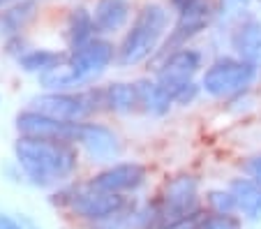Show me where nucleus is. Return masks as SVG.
I'll use <instances>...</instances> for the list:
<instances>
[{
	"instance_id": "obj_1",
	"label": "nucleus",
	"mask_w": 261,
	"mask_h": 229,
	"mask_svg": "<svg viewBox=\"0 0 261 229\" xmlns=\"http://www.w3.org/2000/svg\"><path fill=\"white\" fill-rule=\"evenodd\" d=\"M14 160L25 174V183L40 190L67 183L79 169V146L60 139L16 137Z\"/></svg>"
},
{
	"instance_id": "obj_2",
	"label": "nucleus",
	"mask_w": 261,
	"mask_h": 229,
	"mask_svg": "<svg viewBox=\"0 0 261 229\" xmlns=\"http://www.w3.org/2000/svg\"><path fill=\"white\" fill-rule=\"evenodd\" d=\"M169 12L158 3H148L137 12L132 26L118 44L116 63L118 67H137L158 54L162 40L167 37Z\"/></svg>"
},
{
	"instance_id": "obj_3",
	"label": "nucleus",
	"mask_w": 261,
	"mask_h": 229,
	"mask_svg": "<svg viewBox=\"0 0 261 229\" xmlns=\"http://www.w3.org/2000/svg\"><path fill=\"white\" fill-rule=\"evenodd\" d=\"M259 79V65L238 56H220L201 72V90L213 100H229L245 93Z\"/></svg>"
},
{
	"instance_id": "obj_4",
	"label": "nucleus",
	"mask_w": 261,
	"mask_h": 229,
	"mask_svg": "<svg viewBox=\"0 0 261 229\" xmlns=\"http://www.w3.org/2000/svg\"><path fill=\"white\" fill-rule=\"evenodd\" d=\"M30 107L54 118L79 123L104 109V88L88 86L81 90H44L30 97Z\"/></svg>"
},
{
	"instance_id": "obj_5",
	"label": "nucleus",
	"mask_w": 261,
	"mask_h": 229,
	"mask_svg": "<svg viewBox=\"0 0 261 229\" xmlns=\"http://www.w3.org/2000/svg\"><path fill=\"white\" fill-rule=\"evenodd\" d=\"M69 211H72L74 218L86 220L90 224H99V222H107V220L116 218V215L137 211V199L127 197V194H120V192L95 190V188H88L86 183H81L74 190Z\"/></svg>"
},
{
	"instance_id": "obj_6",
	"label": "nucleus",
	"mask_w": 261,
	"mask_h": 229,
	"mask_svg": "<svg viewBox=\"0 0 261 229\" xmlns=\"http://www.w3.org/2000/svg\"><path fill=\"white\" fill-rule=\"evenodd\" d=\"M14 130L19 137H40V139H60L69 141V144L79 146L81 130H84V120L74 123V120H60L49 114L33 109H21L14 116Z\"/></svg>"
},
{
	"instance_id": "obj_7",
	"label": "nucleus",
	"mask_w": 261,
	"mask_h": 229,
	"mask_svg": "<svg viewBox=\"0 0 261 229\" xmlns=\"http://www.w3.org/2000/svg\"><path fill=\"white\" fill-rule=\"evenodd\" d=\"M67 51H69L67 63L76 70V74L84 81L86 88L90 84H95L116 63V56H118V46L102 35H95L86 44L76 46V49H67Z\"/></svg>"
},
{
	"instance_id": "obj_8",
	"label": "nucleus",
	"mask_w": 261,
	"mask_h": 229,
	"mask_svg": "<svg viewBox=\"0 0 261 229\" xmlns=\"http://www.w3.org/2000/svg\"><path fill=\"white\" fill-rule=\"evenodd\" d=\"M213 14H215V12H213L208 0H197L194 5H190L182 12H178V19H176V23H173V28L169 30V35L162 40L158 54H155L150 60L158 63V60H162L164 56L171 54V51L180 49V46H188L194 37L201 35L203 30L211 26Z\"/></svg>"
},
{
	"instance_id": "obj_9",
	"label": "nucleus",
	"mask_w": 261,
	"mask_h": 229,
	"mask_svg": "<svg viewBox=\"0 0 261 229\" xmlns=\"http://www.w3.org/2000/svg\"><path fill=\"white\" fill-rule=\"evenodd\" d=\"M148 183V169L141 162H114L93 174L86 185L104 192H120V194H134Z\"/></svg>"
},
{
	"instance_id": "obj_10",
	"label": "nucleus",
	"mask_w": 261,
	"mask_h": 229,
	"mask_svg": "<svg viewBox=\"0 0 261 229\" xmlns=\"http://www.w3.org/2000/svg\"><path fill=\"white\" fill-rule=\"evenodd\" d=\"M79 148L84 150V155L93 165H102V167L114 165L120 158V153H123L118 132H114L104 123H90V120H84Z\"/></svg>"
},
{
	"instance_id": "obj_11",
	"label": "nucleus",
	"mask_w": 261,
	"mask_h": 229,
	"mask_svg": "<svg viewBox=\"0 0 261 229\" xmlns=\"http://www.w3.org/2000/svg\"><path fill=\"white\" fill-rule=\"evenodd\" d=\"M203 67V56L201 51L192 49V46H180V49L167 54L162 60H158L153 67L158 84H162L164 88L180 81H190L201 72Z\"/></svg>"
},
{
	"instance_id": "obj_12",
	"label": "nucleus",
	"mask_w": 261,
	"mask_h": 229,
	"mask_svg": "<svg viewBox=\"0 0 261 229\" xmlns=\"http://www.w3.org/2000/svg\"><path fill=\"white\" fill-rule=\"evenodd\" d=\"M132 19V5L129 0H97L93 7L95 33L102 37L116 35Z\"/></svg>"
},
{
	"instance_id": "obj_13",
	"label": "nucleus",
	"mask_w": 261,
	"mask_h": 229,
	"mask_svg": "<svg viewBox=\"0 0 261 229\" xmlns=\"http://www.w3.org/2000/svg\"><path fill=\"white\" fill-rule=\"evenodd\" d=\"M236 197L238 215L247 222H261V183L252 176H233L227 185Z\"/></svg>"
},
{
	"instance_id": "obj_14",
	"label": "nucleus",
	"mask_w": 261,
	"mask_h": 229,
	"mask_svg": "<svg viewBox=\"0 0 261 229\" xmlns=\"http://www.w3.org/2000/svg\"><path fill=\"white\" fill-rule=\"evenodd\" d=\"M37 0H16L0 10V40L21 35L37 16Z\"/></svg>"
},
{
	"instance_id": "obj_15",
	"label": "nucleus",
	"mask_w": 261,
	"mask_h": 229,
	"mask_svg": "<svg viewBox=\"0 0 261 229\" xmlns=\"http://www.w3.org/2000/svg\"><path fill=\"white\" fill-rule=\"evenodd\" d=\"M231 49L233 56L250 63L261 65V21L245 19L236 26L231 33Z\"/></svg>"
},
{
	"instance_id": "obj_16",
	"label": "nucleus",
	"mask_w": 261,
	"mask_h": 229,
	"mask_svg": "<svg viewBox=\"0 0 261 229\" xmlns=\"http://www.w3.org/2000/svg\"><path fill=\"white\" fill-rule=\"evenodd\" d=\"M137 93H139V109L146 116L153 118H164L171 111L173 100L171 95L167 93L162 84H158V79H137Z\"/></svg>"
},
{
	"instance_id": "obj_17",
	"label": "nucleus",
	"mask_w": 261,
	"mask_h": 229,
	"mask_svg": "<svg viewBox=\"0 0 261 229\" xmlns=\"http://www.w3.org/2000/svg\"><path fill=\"white\" fill-rule=\"evenodd\" d=\"M104 88V109L109 114L127 116L139 109V93L137 84L132 81H111Z\"/></svg>"
},
{
	"instance_id": "obj_18",
	"label": "nucleus",
	"mask_w": 261,
	"mask_h": 229,
	"mask_svg": "<svg viewBox=\"0 0 261 229\" xmlns=\"http://www.w3.org/2000/svg\"><path fill=\"white\" fill-rule=\"evenodd\" d=\"M69 56V51H56V49H28L25 54H21L16 58V67L23 74L40 77L44 72L58 67L60 63H65Z\"/></svg>"
},
{
	"instance_id": "obj_19",
	"label": "nucleus",
	"mask_w": 261,
	"mask_h": 229,
	"mask_svg": "<svg viewBox=\"0 0 261 229\" xmlns=\"http://www.w3.org/2000/svg\"><path fill=\"white\" fill-rule=\"evenodd\" d=\"M67 44L69 49L86 44L88 40H93L95 33V23H93V12H88L86 7H74L67 16Z\"/></svg>"
},
{
	"instance_id": "obj_20",
	"label": "nucleus",
	"mask_w": 261,
	"mask_h": 229,
	"mask_svg": "<svg viewBox=\"0 0 261 229\" xmlns=\"http://www.w3.org/2000/svg\"><path fill=\"white\" fill-rule=\"evenodd\" d=\"M37 84H40L42 90H81V88H86L84 81L76 74V70H74L67 60L60 63L58 67H54V70L40 74L37 77Z\"/></svg>"
},
{
	"instance_id": "obj_21",
	"label": "nucleus",
	"mask_w": 261,
	"mask_h": 229,
	"mask_svg": "<svg viewBox=\"0 0 261 229\" xmlns=\"http://www.w3.org/2000/svg\"><path fill=\"white\" fill-rule=\"evenodd\" d=\"M206 201L208 211L213 213H238V206H236V197L231 194L229 188H213L206 192L203 197Z\"/></svg>"
},
{
	"instance_id": "obj_22",
	"label": "nucleus",
	"mask_w": 261,
	"mask_h": 229,
	"mask_svg": "<svg viewBox=\"0 0 261 229\" xmlns=\"http://www.w3.org/2000/svg\"><path fill=\"white\" fill-rule=\"evenodd\" d=\"M167 93L171 95L173 105H178V107H190V105H194V102L199 100V95H201L203 90H201V81L190 79V81H180V84L169 86Z\"/></svg>"
},
{
	"instance_id": "obj_23",
	"label": "nucleus",
	"mask_w": 261,
	"mask_h": 229,
	"mask_svg": "<svg viewBox=\"0 0 261 229\" xmlns=\"http://www.w3.org/2000/svg\"><path fill=\"white\" fill-rule=\"evenodd\" d=\"M197 229H243V218L238 213H213V211H206Z\"/></svg>"
},
{
	"instance_id": "obj_24",
	"label": "nucleus",
	"mask_w": 261,
	"mask_h": 229,
	"mask_svg": "<svg viewBox=\"0 0 261 229\" xmlns=\"http://www.w3.org/2000/svg\"><path fill=\"white\" fill-rule=\"evenodd\" d=\"M250 5H252V0H217V14L222 19H236Z\"/></svg>"
},
{
	"instance_id": "obj_25",
	"label": "nucleus",
	"mask_w": 261,
	"mask_h": 229,
	"mask_svg": "<svg viewBox=\"0 0 261 229\" xmlns=\"http://www.w3.org/2000/svg\"><path fill=\"white\" fill-rule=\"evenodd\" d=\"M0 171H3V176H5L10 183H14V185L25 183V174H23V169H21V165L16 162V160H10V162H5V165H0Z\"/></svg>"
},
{
	"instance_id": "obj_26",
	"label": "nucleus",
	"mask_w": 261,
	"mask_h": 229,
	"mask_svg": "<svg viewBox=\"0 0 261 229\" xmlns=\"http://www.w3.org/2000/svg\"><path fill=\"white\" fill-rule=\"evenodd\" d=\"M3 51H5L10 58H19L21 54H25L28 51V44H25V40L21 35H14V37H7V40H3Z\"/></svg>"
},
{
	"instance_id": "obj_27",
	"label": "nucleus",
	"mask_w": 261,
	"mask_h": 229,
	"mask_svg": "<svg viewBox=\"0 0 261 229\" xmlns=\"http://www.w3.org/2000/svg\"><path fill=\"white\" fill-rule=\"evenodd\" d=\"M243 174L252 176V179H256L261 183V153L259 155H252V158L243 160V165H241Z\"/></svg>"
},
{
	"instance_id": "obj_28",
	"label": "nucleus",
	"mask_w": 261,
	"mask_h": 229,
	"mask_svg": "<svg viewBox=\"0 0 261 229\" xmlns=\"http://www.w3.org/2000/svg\"><path fill=\"white\" fill-rule=\"evenodd\" d=\"M0 229H25L19 215H7L0 211Z\"/></svg>"
},
{
	"instance_id": "obj_29",
	"label": "nucleus",
	"mask_w": 261,
	"mask_h": 229,
	"mask_svg": "<svg viewBox=\"0 0 261 229\" xmlns=\"http://www.w3.org/2000/svg\"><path fill=\"white\" fill-rule=\"evenodd\" d=\"M194 3H197V0H171V7H173L176 12H182L185 7L194 5Z\"/></svg>"
},
{
	"instance_id": "obj_30",
	"label": "nucleus",
	"mask_w": 261,
	"mask_h": 229,
	"mask_svg": "<svg viewBox=\"0 0 261 229\" xmlns=\"http://www.w3.org/2000/svg\"><path fill=\"white\" fill-rule=\"evenodd\" d=\"M19 218H21V222H23V227H25V229H40V227H37V224H35V220H30L28 215L19 213Z\"/></svg>"
},
{
	"instance_id": "obj_31",
	"label": "nucleus",
	"mask_w": 261,
	"mask_h": 229,
	"mask_svg": "<svg viewBox=\"0 0 261 229\" xmlns=\"http://www.w3.org/2000/svg\"><path fill=\"white\" fill-rule=\"evenodd\" d=\"M12 3H16V0H0V10H3V7H7V5H12Z\"/></svg>"
},
{
	"instance_id": "obj_32",
	"label": "nucleus",
	"mask_w": 261,
	"mask_h": 229,
	"mask_svg": "<svg viewBox=\"0 0 261 229\" xmlns=\"http://www.w3.org/2000/svg\"><path fill=\"white\" fill-rule=\"evenodd\" d=\"M0 105H3V100H0Z\"/></svg>"
}]
</instances>
